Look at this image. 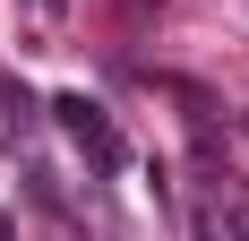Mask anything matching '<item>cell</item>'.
<instances>
[{"label": "cell", "instance_id": "6da1fadb", "mask_svg": "<svg viewBox=\"0 0 249 241\" xmlns=\"http://www.w3.org/2000/svg\"><path fill=\"white\" fill-rule=\"evenodd\" d=\"M52 120L69 129V146L86 155V172H121V164H129L121 129H112V112H103L95 95H52Z\"/></svg>", "mask_w": 249, "mask_h": 241}, {"label": "cell", "instance_id": "7a4b0ae2", "mask_svg": "<svg viewBox=\"0 0 249 241\" xmlns=\"http://www.w3.org/2000/svg\"><path fill=\"white\" fill-rule=\"evenodd\" d=\"M26 129H35V95H26L18 78H0V146H18Z\"/></svg>", "mask_w": 249, "mask_h": 241}, {"label": "cell", "instance_id": "3957f363", "mask_svg": "<svg viewBox=\"0 0 249 241\" xmlns=\"http://www.w3.org/2000/svg\"><path fill=\"white\" fill-rule=\"evenodd\" d=\"M0 241H18V224H9V216H0Z\"/></svg>", "mask_w": 249, "mask_h": 241}]
</instances>
